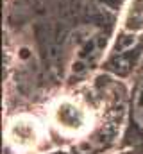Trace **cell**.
Instances as JSON below:
<instances>
[{"label":"cell","instance_id":"8992f818","mask_svg":"<svg viewBox=\"0 0 143 154\" xmlns=\"http://www.w3.org/2000/svg\"><path fill=\"white\" fill-rule=\"evenodd\" d=\"M106 5H111V7H114L116 4H120V0H102Z\"/></svg>","mask_w":143,"mask_h":154},{"label":"cell","instance_id":"277c9868","mask_svg":"<svg viewBox=\"0 0 143 154\" xmlns=\"http://www.w3.org/2000/svg\"><path fill=\"white\" fill-rule=\"evenodd\" d=\"M125 29L138 32L143 29V0H132L125 14Z\"/></svg>","mask_w":143,"mask_h":154},{"label":"cell","instance_id":"6da1fadb","mask_svg":"<svg viewBox=\"0 0 143 154\" xmlns=\"http://www.w3.org/2000/svg\"><path fill=\"white\" fill-rule=\"evenodd\" d=\"M107 39L106 34L95 27H81L72 36V61L68 79L79 81L91 74L104 59Z\"/></svg>","mask_w":143,"mask_h":154},{"label":"cell","instance_id":"5b68a950","mask_svg":"<svg viewBox=\"0 0 143 154\" xmlns=\"http://www.w3.org/2000/svg\"><path fill=\"white\" fill-rule=\"evenodd\" d=\"M134 118L143 127V81L140 82L136 95H134Z\"/></svg>","mask_w":143,"mask_h":154},{"label":"cell","instance_id":"52a82bcc","mask_svg":"<svg viewBox=\"0 0 143 154\" xmlns=\"http://www.w3.org/2000/svg\"><path fill=\"white\" fill-rule=\"evenodd\" d=\"M54 154H70V152H54Z\"/></svg>","mask_w":143,"mask_h":154},{"label":"cell","instance_id":"3957f363","mask_svg":"<svg viewBox=\"0 0 143 154\" xmlns=\"http://www.w3.org/2000/svg\"><path fill=\"white\" fill-rule=\"evenodd\" d=\"M56 115H57V122L65 127H73L75 129V127L82 125V122H84V115H82L81 108H77L72 102L59 104V108L56 109Z\"/></svg>","mask_w":143,"mask_h":154},{"label":"cell","instance_id":"7a4b0ae2","mask_svg":"<svg viewBox=\"0 0 143 154\" xmlns=\"http://www.w3.org/2000/svg\"><path fill=\"white\" fill-rule=\"evenodd\" d=\"M143 54V38L132 31L122 32L106 57V66L116 75H127Z\"/></svg>","mask_w":143,"mask_h":154}]
</instances>
